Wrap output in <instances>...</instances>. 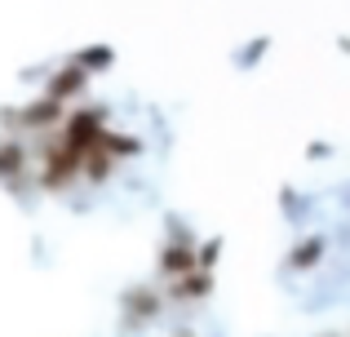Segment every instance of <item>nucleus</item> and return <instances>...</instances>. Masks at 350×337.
I'll return each mask as SVG.
<instances>
[{
	"instance_id": "obj_1",
	"label": "nucleus",
	"mask_w": 350,
	"mask_h": 337,
	"mask_svg": "<svg viewBox=\"0 0 350 337\" xmlns=\"http://www.w3.org/2000/svg\"><path fill=\"white\" fill-rule=\"evenodd\" d=\"M107 58H111V49H89V53H80V62H85L89 71H98V67H107Z\"/></svg>"
}]
</instances>
